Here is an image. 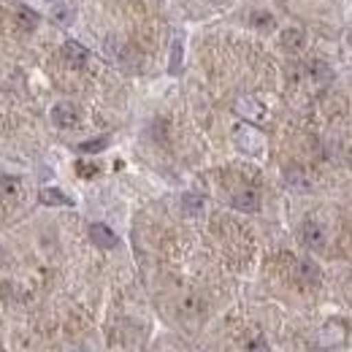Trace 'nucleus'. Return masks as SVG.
<instances>
[{
    "mask_svg": "<svg viewBox=\"0 0 352 352\" xmlns=\"http://www.w3.org/2000/svg\"><path fill=\"white\" fill-rule=\"evenodd\" d=\"M233 141H236V146L244 155H261L265 149L263 133L258 131V128H252V125H239L236 133H233Z\"/></svg>",
    "mask_w": 352,
    "mask_h": 352,
    "instance_id": "obj_1",
    "label": "nucleus"
},
{
    "mask_svg": "<svg viewBox=\"0 0 352 352\" xmlns=\"http://www.w3.org/2000/svg\"><path fill=\"white\" fill-rule=\"evenodd\" d=\"M236 114H239L241 120H247V122H263L265 106L258 100V98L244 95V98H239V100H236Z\"/></svg>",
    "mask_w": 352,
    "mask_h": 352,
    "instance_id": "obj_2",
    "label": "nucleus"
},
{
    "mask_svg": "<svg viewBox=\"0 0 352 352\" xmlns=\"http://www.w3.org/2000/svg\"><path fill=\"white\" fill-rule=\"evenodd\" d=\"M344 336H347V331H344V325H342L339 320H331L328 325H322V328L317 331V342H320L322 347H336V344L344 342Z\"/></svg>",
    "mask_w": 352,
    "mask_h": 352,
    "instance_id": "obj_3",
    "label": "nucleus"
},
{
    "mask_svg": "<svg viewBox=\"0 0 352 352\" xmlns=\"http://www.w3.org/2000/svg\"><path fill=\"white\" fill-rule=\"evenodd\" d=\"M89 239H92V241H95V247H100V250H114V247L120 244L117 233H114L109 225H103V222L89 225Z\"/></svg>",
    "mask_w": 352,
    "mask_h": 352,
    "instance_id": "obj_4",
    "label": "nucleus"
},
{
    "mask_svg": "<svg viewBox=\"0 0 352 352\" xmlns=\"http://www.w3.org/2000/svg\"><path fill=\"white\" fill-rule=\"evenodd\" d=\"M52 122L57 128H74L79 122V111L74 109V103H57L52 109Z\"/></svg>",
    "mask_w": 352,
    "mask_h": 352,
    "instance_id": "obj_5",
    "label": "nucleus"
},
{
    "mask_svg": "<svg viewBox=\"0 0 352 352\" xmlns=\"http://www.w3.org/2000/svg\"><path fill=\"white\" fill-rule=\"evenodd\" d=\"M301 239H304V244L309 250H322L325 247V233L314 220H307L301 225Z\"/></svg>",
    "mask_w": 352,
    "mask_h": 352,
    "instance_id": "obj_6",
    "label": "nucleus"
},
{
    "mask_svg": "<svg viewBox=\"0 0 352 352\" xmlns=\"http://www.w3.org/2000/svg\"><path fill=\"white\" fill-rule=\"evenodd\" d=\"M233 206H236L239 212H258V209H261V198H258V192H252V190H241V192L233 195Z\"/></svg>",
    "mask_w": 352,
    "mask_h": 352,
    "instance_id": "obj_7",
    "label": "nucleus"
},
{
    "mask_svg": "<svg viewBox=\"0 0 352 352\" xmlns=\"http://www.w3.org/2000/svg\"><path fill=\"white\" fill-rule=\"evenodd\" d=\"M38 198H41L44 206H74V201H71L63 190H57V187H44V190L38 192Z\"/></svg>",
    "mask_w": 352,
    "mask_h": 352,
    "instance_id": "obj_8",
    "label": "nucleus"
},
{
    "mask_svg": "<svg viewBox=\"0 0 352 352\" xmlns=\"http://www.w3.org/2000/svg\"><path fill=\"white\" fill-rule=\"evenodd\" d=\"M87 54H89L87 49H85L82 44H76V41H68V44L63 46V57H65V60H68L74 68L85 65V63H87Z\"/></svg>",
    "mask_w": 352,
    "mask_h": 352,
    "instance_id": "obj_9",
    "label": "nucleus"
},
{
    "mask_svg": "<svg viewBox=\"0 0 352 352\" xmlns=\"http://www.w3.org/2000/svg\"><path fill=\"white\" fill-rule=\"evenodd\" d=\"M74 16H76V11H74V6L71 3H52V19L57 22V25H63V28H68L71 22H74Z\"/></svg>",
    "mask_w": 352,
    "mask_h": 352,
    "instance_id": "obj_10",
    "label": "nucleus"
},
{
    "mask_svg": "<svg viewBox=\"0 0 352 352\" xmlns=\"http://www.w3.org/2000/svg\"><path fill=\"white\" fill-rule=\"evenodd\" d=\"M296 274H298V279L304 285H317L320 282V268H317V263H311V261H298L296 263Z\"/></svg>",
    "mask_w": 352,
    "mask_h": 352,
    "instance_id": "obj_11",
    "label": "nucleus"
},
{
    "mask_svg": "<svg viewBox=\"0 0 352 352\" xmlns=\"http://www.w3.org/2000/svg\"><path fill=\"white\" fill-rule=\"evenodd\" d=\"M109 135H98V138H89L85 144H79V152H85V155H95V152H103L106 146H109Z\"/></svg>",
    "mask_w": 352,
    "mask_h": 352,
    "instance_id": "obj_12",
    "label": "nucleus"
},
{
    "mask_svg": "<svg viewBox=\"0 0 352 352\" xmlns=\"http://www.w3.org/2000/svg\"><path fill=\"white\" fill-rule=\"evenodd\" d=\"M282 44L287 46V49H301V46H304V30L287 28V30L282 33Z\"/></svg>",
    "mask_w": 352,
    "mask_h": 352,
    "instance_id": "obj_13",
    "label": "nucleus"
},
{
    "mask_svg": "<svg viewBox=\"0 0 352 352\" xmlns=\"http://www.w3.org/2000/svg\"><path fill=\"white\" fill-rule=\"evenodd\" d=\"M287 187L301 190V192H307V190H309V179L304 176V171H301V168H290V171H287Z\"/></svg>",
    "mask_w": 352,
    "mask_h": 352,
    "instance_id": "obj_14",
    "label": "nucleus"
},
{
    "mask_svg": "<svg viewBox=\"0 0 352 352\" xmlns=\"http://www.w3.org/2000/svg\"><path fill=\"white\" fill-rule=\"evenodd\" d=\"M182 204H184L187 214H201V212H204V198L195 195V192H187V195L182 198Z\"/></svg>",
    "mask_w": 352,
    "mask_h": 352,
    "instance_id": "obj_15",
    "label": "nucleus"
},
{
    "mask_svg": "<svg viewBox=\"0 0 352 352\" xmlns=\"http://www.w3.org/2000/svg\"><path fill=\"white\" fill-rule=\"evenodd\" d=\"M179 68H182V41H174V46H171V65H168V71H171V74H179Z\"/></svg>",
    "mask_w": 352,
    "mask_h": 352,
    "instance_id": "obj_16",
    "label": "nucleus"
},
{
    "mask_svg": "<svg viewBox=\"0 0 352 352\" xmlns=\"http://www.w3.org/2000/svg\"><path fill=\"white\" fill-rule=\"evenodd\" d=\"M311 74H314V79L331 82V68H328L325 63H311Z\"/></svg>",
    "mask_w": 352,
    "mask_h": 352,
    "instance_id": "obj_17",
    "label": "nucleus"
},
{
    "mask_svg": "<svg viewBox=\"0 0 352 352\" xmlns=\"http://www.w3.org/2000/svg\"><path fill=\"white\" fill-rule=\"evenodd\" d=\"M19 19H22V25H25V28H36V25H38V16H36V14H30L28 8H22V11H19Z\"/></svg>",
    "mask_w": 352,
    "mask_h": 352,
    "instance_id": "obj_18",
    "label": "nucleus"
},
{
    "mask_svg": "<svg viewBox=\"0 0 352 352\" xmlns=\"http://www.w3.org/2000/svg\"><path fill=\"white\" fill-rule=\"evenodd\" d=\"M252 22H255V25H261V28H265V25H271V16H268V14H255V16H252Z\"/></svg>",
    "mask_w": 352,
    "mask_h": 352,
    "instance_id": "obj_19",
    "label": "nucleus"
},
{
    "mask_svg": "<svg viewBox=\"0 0 352 352\" xmlns=\"http://www.w3.org/2000/svg\"><path fill=\"white\" fill-rule=\"evenodd\" d=\"M79 171H82V176H92L98 168H92V166H79Z\"/></svg>",
    "mask_w": 352,
    "mask_h": 352,
    "instance_id": "obj_20",
    "label": "nucleus"
},
{
    "mask_svg": "<svg viewBox=\"0 0 352 352\" xmlns=\"http://www.w3.org/2000/svg\"><path fill=\"white\" fill-rule=\"evenodd\" d=\"M252 352H268V350H265L263 342H255V344H252Z\"/></svg>",
    "mask_w": 352,
    "mask_h": 352,
    "instance_id": "obj_21",
    "label": "nucleus"
},
{
    "mask_svg": "<svg viewBox=\"0 0 352 352\" xmlns=\"http://www.w3.org/2000/svg\"><path fill=\"white\" fill-rule=\"evenodd\" d=\"M46 3H60V0H46Z\"/></svg>",
    "mask_w": 352,
    "mask_h": 352,
    "instance_id": "obj_22",
    "label": "nucleus"
},
{
    "mask_svg": "<svg viewBox=\"0 0 352 352\" xmlns=\"http://www.w3.org/2000/svg\"><path fill=\"white\" fill-rule=\"evenodd\" d=\"M350 168H352V152H350Z\"/></svg>",
    "mask_w": 352,
    "mask_h": 352,
    "instance_id": "obj_23",
    "label": "nucleus"
}]
</instances>
